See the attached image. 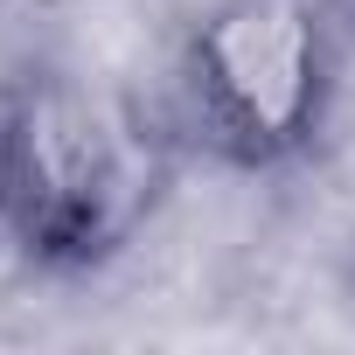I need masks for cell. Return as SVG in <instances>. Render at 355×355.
<instances>
[{
	"label": "cell",
	"mask_w": 355,
	"mask_h": 355,
	"mask_svg": "<svg viewBox=\"0 0 355 355\" xmlns=\"http://www.w3.org/2000/svg\"><path fill=\"white\" fill-rule=\"evenodd\" d=\"M160 196V146L125 98L70 70L0 91V230L42 272L119 258Z\"/></svg>",
	"instance_id": "6da1fadb"
},
{
	"label": "cell",
	"mask_w": 355,
	"mask_h": 355,
	"mask_svg": "<svg viewBox=\"0 0 355 355\" xmlns=\"http://www.w3.org/2000/svg\"><path fill=\"white\" fill-rule=\"evenodd\" d=\"M189 105L237 167H286L327 125L341 28L327 0H216L189 35Z\"/></svg>",
	"instance_id": "7a4b0ae2"
}]
</instances>
